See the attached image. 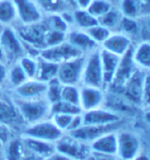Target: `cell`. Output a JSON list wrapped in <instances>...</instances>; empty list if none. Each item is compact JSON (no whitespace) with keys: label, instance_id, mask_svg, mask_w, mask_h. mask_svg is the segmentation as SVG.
Returning a JSON list of instances; mask_svg holds the SVG:
<instances>
[{"label":"cell","instance_id":"1","mask_svg":"<svg viewBox=\"0 0 150 160\" xmlns=\"http://www.w3.org/2000/svg\"><path fill=\"white\" fill-rule=\"evenodd\" d=\"M12 99L26 126L51 117V104L45 97L35 99H19L12 97Z\"/></svg>","mask_w":150,"mask_h":160},{"label":"cell","instance_id":"2","mask_svg":"<svg viewBox=\"0 0 150 160\" xmlns=\"http://www.w3.org/2000/svg\"><path fill=\"white\" fill-rule=\"evenodd\" d=\"M13 28L25 47L26 55L30 56L31 51H33L37 56H39V52L44 49V38L48 30L44 21L29 25L16 24Z\"/></svg>","mask_w":150,"mask_h":160},{"label":"cell","instance_id":"3","mask_svg":"<svg viewBox=\"0 0 150 160\" xmlns=\"http://www.w3.org/2000/svg\"><path fill=\"white\" fill-rule=\"evenodd\" d=\"M0 47L4 54L6 64L16 63L26 55L25 47L12 26L4 27L0 33Z\"/></svg>","mask_w":150,"mask_h":160},{"label":"cell","instance_id":"4","mask_svg":"<svg viewBox=\"0 0 150 160\" xmlns=\"http://www.w3.org/2000/svg\"><path fill=\"white\" fill-rule=\"evenodd\" d=\"M81 85L82 86L101 88V89L105 90L104 73L101 62L100 49L86 55Z\"/></svg>","mask_w":150,"mask_h":160},{"label":"cell","instance_id":"5","mask_svg":"<svg viewBox=\"0 0 150 160\" xmlns=\"http://www.w3.org/2000/svg\"><path fill=\"white\" fill-rule=\"evenodd\" d=\"M55 150L56 153L70 160H86L91 153L89 144L81 142L69 133H64L63 137L55 142Z\"/></svg>","mask_w":150,"mask_h":160},{"label":"cell","instance_id":"6","mask_svg":"<svg viewBox=\"0 0 150 160\" xmlns=\"http://www.w3.org/2000/svg\"><path fill=\"white\" fill-rule=\"evenodd\" d=\"M63 134L64 132L61 131L49 118L36 122V123L27 125L22 131L21 135L55 144L58 139L63 137Z\"/></svg>","mask_w":150,"mask_h":160},{"label":"cell","instance_id":"7","mask_svg":"<svg viewBox=\"0 0 150 160\" xmlns=\"http://www.w3.org/2000/svg\"><path fill=\"white\" fill-rule=\"evenodd\" d=\"M0 124L11 129L17 135H21L24 128L26 127L25 122L13 102L11 95H6L0 99Z\"/></svg>","mask_w":150,"mask_h":160},{"label":"cell","instance_id":"8","mask_svg":"<svg viewBox=\"0 0 150 160\" xmlns=\"http://www.w3.org/2000/svg\"><path fill=\"white\" fill-rule=\"evenodd\" d=\"M85 58H86V55H82L60 63L57 73L58 81L62 85L81 86Z\"/></svg>","mask_w":150,"mask_h":160},{"label":"cell","instance_id":"9","mask_svg":"<svg viewBox=\"0 0 150 160\" xmlns=\"http://www.w3.org/2000/svg\"><path fill=\"white\" fill-rule=\"evenodd\" d=\"M141 153V141L138 135L128 130L117 131V157L120 160H132Z\"/></svg>","mask_w":150,"mask_h":160},{"label":"cell","instance_id":"10","mask_svg":"<svg viewBox=\"0 0 150 160\" xmlns=\"http://www.w3.org/2000/svg\"><path fill=\"white\" fill-rule=\"evenodd\" d=\"M145 72L146 71L138 68L124 83L120 92L116 94H120L131 104L142 108L143 83H144Z\"/></svg>","mask_w":150,"mask_h":160},{"label":"cell","instance_id":"11","mask_svg":"<svg viewBox=\"0 0 150 160\" xmlns=\"http://www.w3.org/2000/svg\"><path fill=\"white\" fill-rule=\"evenodd\" d=\"M132 50H134V47L127 53H125L123 56L120 57V61H119L117 70L115 72L113 82L106 89V91H113L114 93H119L125 82L138 69L134 61V58H132Z\"/></svg>","mask_w":150,"mask_h":160},{"label":"cell","instance_id":"12","mask_svg":"<svg viewBox=\"0 0 150 160\" xmlns=\"http://www.w3.org/2000/svg\"><path fill=\"white\" fill-rule=\"evenodd\" d=\"M122 127H123V121L108 125H82L79 129L70 132L69 134L81 142L91 144L96 138L103 137L109 132L120 130Z\"/></svg>","mask_w":150,"mask_h":160},{"label":"cell","instance_id":"13","mask_svg":"<svg viewBox=\"0 0 150 160\" xmlns=\"http://www.w3.org/2000/svg\"><path fill=\"white\" fill-rule=\"evenodd\" d=\"M82 55H84V54H82L80 51H78L76 48H74L65 40L64 42H61L57 46L43 49L39 52V57L43 58L45 60L51 61V62L60 64Z\"/></svg>","mask_w":150,"mask_h":160},{"label":"cell","instance_id":"14","mask_svg":"<svg viewBox=\"0 0 150 160\" xmlns=\"http://www.w3.org/2000/svg\"><path fill=\"white\" fill-rule=\"evenodd\" d=\"M16 6L18 23L29 25L43 21L45 15L33 0H13Z\"/></svg>","mask_w":150,"mask_h":160},{"label":"cell","instance_id":"15","mask_svg":"<svg viewBox=\"0 0 150 160\" xmlns=\"http://www.w3.org/2000/svg\"><path fill=\"white\" fill-rule=\"evenodd\" d=\"M82 118L83 125H108L123 121V117L120 114L105 107L83 112Z\"/></svg>","mask_w":150,"mask_h":160},{"label":"cell","instance_id":"16","mask_svg":"<svg viewBox=\"0 0 150 160\" xmlns=\"http://www.w3.org/2000/svg\"><path fill=\"white\" fill-rule=\"evenodd\" d=\"M107 91L101 88L80 86V108L82 112L105 107Z\"/></svg>","mask_w":150,"mask_h":160},{"label":"cell","instance_id":"17","mask_svg":"<svg viewBox=\"0 0 150 160\" xmlns=\"http://www.w3.org/2000/svg\"><path fill=\"white\" fill-rule=\"evenodd\" d=\"M47 84L36 79H28L11 92V96L19 99H35L45 97Z\"/></svg>","mask_w":150,"mask_h":160},{"label":"cell","instance_id":"18","mask_svg":"<svg viewBox=\"0 0 150 160\" xmlns=\"http://www.w3.org/2000/svg\"><path fill=\"white\" fill-rule=\"evenodd\" d=\"M66 42L84 55H87L101 48L88 35V33L85 30L76 28V27H71L67 31Z\"/></svg>","mask_w":150,"mask_h":160},{"label":"cell","instance_id":"19","mask_svg":"<svg viewBox=\"0 0 150 160\" xmlns=\"http://www.w3.org/2000/svg\"><path fill=\"white\" fill-rule=\"evenodd\" d=\"M134 46V42L129 37L125 36L118 31H115L111 33L110 36L106 39V42L101 46V48L119 57H122Z\"/></svg>","mask_w":150,"mask_h":160},{"label":"cell","instance_id":"20","mask_svg":"<svg viewBox=\"0 0 150 160\" xmlns=\"http://www.w3.org/2000/svg\"><path fill=\"white\" fill-rule=\"evenodd\" d=\"M101 53V67H103V73H104V85L105 90L110 86L113 82L115 72L117 70L120 57L115 55L113 53H110L108 51L100 48Z\"/></svg>","mask_w":150,"mask_h":160},{"label":"cell","instance_id":"21","mask_svg":"<svg viewBox=\"0 0 150 160\" xmlns=\"http://www.w3.org/2000/svg\"><path fill=\"white\" fill-rule=\"evenodd\" d=\"M91 152L104 155H117V131L109 132L89 144Z\"/></svg>","mask_w":150,"mask_h":160},{"label":"cell","instance_id":"22","mask_svg":"<svg viewBox=\"0 0 150 160\" xmlns=\"http://www.w3.org/2000/svg\"><path fill=\"white\" fill-rule=\"evenodd\" d=\"M132 58L138 68L150 71V40H141L135 43Z\"/></svg>","mask_w":150,"mask_h":160},{"label":"cell","instance_id":"23","mask_svg":"<svg viewBox=\"0 0 150 160\" xmlns=\"http://www.w3.org/2000/svg\"><path fill=\"white\" fill-rule=\"evenodd\" d=\"M22 139L25 149L42 156L45 159L52 156L54 153H56L55 144H53V142H44V141H39V139L26 138V137H22Z\"/></svg>","mask_w":150,"mask_h":160},{"label":"cell","instance_id":"24","mask_svg":"<svg viewBox=\"0 0 150 160\" xmlns=\"http://www.w3.org/2000/svg\"><path fill=\"white\" fill-rule=\"evenodd\" d=\"M117 31L129 37L134 42V43L141 42L142 27L140 19H132L127 18V17H122Z\"/></svg>","mask_w":150,"mask_h":160},{"label":"cell","instance_id":"25","mask_svg":"<svg viewBox=\"0 0 150 160\" xmlns=\"http://www.w3.org/2000/svg\"><path fill=\"white\" fill-rule=\"evenodd\" d=\"M58 67H59V64L39 57L37 58V71L35 79L43 83H49L50 81L57 78Z\"/></svg>","mask_w":150,"mask_h":160},{"label":"cell","instance_id":"26","mask_svg":"<svg viewBox=\"0 0 150 160\" xmlns=\"http://www.w3.org/2000/svg\"><path fill=\"white\" fill-rule=\"evenodd\" d=\"M25 151L21 135H13L3 146L5 160H20Z\"/></svg>","mask_w":150,"mask_h":160},{"label":"cell","instance_id":"27","mask_svg":"<svg viewBox=\"0 0 150 160\" xmlns=\"http://www.w3.org/2000/svg\"><path fill=\"white\" fill-rule=\"evenodd\" d=\"M117 8L127 18L140 19L144 16V5L141 0H119Z\"/></svg>","mask_w":150,"mask_h":160},{"label":"cell","instance_id":"28","mask_svg":"<svg viewBox=\"0 0 150 160\" xmlns=\"http://www.w3.org/2000/svg\"><path fill=\"white\" fill-rule=\"evenodd\" d=\"M18 23L16 6L13 0H0V24L4 27Z\"/></svg>","mask_w":150,"mask_h":160},{"label":"cell","instance_id":"29","mask_svg":"<svg viewBox=\"0 0 150 160\" xmlns=\"http://www.w3.org/2000/svg\"><path fill=\"white\" fill-rule=\"evenodd\" d=\"M44 15L62 13L67 11H73L64 0H33Z\"/></svg>","mask_w":150,"mask_h":160},{"label":"cell","instance_id":"30","mask_svg":"<svg viewBox=\"0 0 150 160\" xmlns=\"http://www.w3.org/2000/svg\"><path fill=\"white\" fill-rule=\"evenodd\" d=\"M28 80V78L21 68L18 62L9 64L8 71V80H6V87L9 91L13 90L15 88L19 87L24 82Z\"/></svg>","mask_w":150,"mask_h":160},{"label":"cell","instance_id":"31","mask_svg":"<svg viewBox=\"0 0 150 160\" xmlns=\"http://www.w3.org/2000/svg\"><path fill=\"white\" fill-rule=\"evenodd\" d=\"M74 27L82 30H87L98 24V20L93 17L87 9H74Z\"/></svg>","mask_w":150,"mask_h":160},{"label":"cell","instance_id":"32","mask_svg":"<svg viewBox=\"0 0 150 160\" xmlns=\"http://www.w3.org/2000/svg\"><path fill=\"white\" fill-rule=\"evenodd\" d=\"M122 16L117 5H114L108 12H106L104 16H101V18H98V24L101 26L106 27L109 30H111L112 32L117 31L119 23H120Z\"/></svg>","mask_w":150,"mask_h":160},{"label":"cell","instance_id":"33","mask_svg":"<svg viewBox=\"0 0 150 160\" xmlns=\"http://www.w3.org/2000/svg\"><path fill=\"white\" fill-rule=\"evenodd\" d=\"M44 23L47 26L48 29L56 30V31H61L67 33L70 29L69 24L65 22L61 13H52V15H45L44 17Z\"/></svg>","mask_w":150,"mask_h":160},{"label":"cell","instance_id":"34","mask_svg":"<svg viewBox=\"0 0 150 160\" xmlns=\"http://www.w3.org/2000/svg\"><path fill=\"white\" fill-rule=\"evenodd\" d=\"M81 108L79 105L76 104H71L66 101L59 100L57 102L51 104V115H55V114H62V115H80L82 114Z\"/></svg>","mask_w":150,"mask_h":160},{"label":"cell","instance_id":"35","mask_svg":"<svg viewBox=\"0 0 150 160\" xmlns=\"http://www.w3.org/2000/svg\"><path fill=\"white\" fill-rule=\"evenodd\" d=\"M114 6V2L111 0H92L87 11L96 19L101 18Z\"/></svg>","mask_w":150,"mask_h":160},{"label":"cell","instance_id":"36","mask_svg":"<svg viewBox=\"0 0 150 160\" xmlns=\"http://www.w3.org/2000/svg\"><path fill=\"white\" fill-rule=\"evenodd\" d=\"M63 85L60 83L58 79H54L47 83V89L45 98L49 101L50 104H53L61 99V90Z\"/></svg>","mask_w":150,"mask_h":160},{"label":"cell","instance_id":"37","mask_svg":"<svg viewBox=\"0 0 150 160\" xmlns=\"http://www.w3.org/2000/svg\"><path fill=\"white\" fill-rule=\"evenodd\" d=\"M80 107V86L63 85L61 90V99Z\"/></svg>","mask_w":150,"mask_h":160},{"label":"cell","instance_id":"38","mask_svg":"<svg viewBox=\"0 0 150 160\" xmlns=\"http://www.w3.org/2000/svg\"><path fill=\"white\" fill-rule=\"evenodd\" d=\"M37 58L25 55L20 58V60L18 61L19 65L21 66L28 79H35L37 71Z\"/></svg>","mask_w":150,"mask_h":160},{"label":"cell","instance_id":"39","mask_svg":"<svg viewBox=\"0 0 150 160\" xmlns=\"http://www.w3.org/2000/svg\"><path fill=\"white\" fill-rule=\"evenodd\" d=\"M85 31L88 33V35H89L100 47L103 45L106 42V39H107L112 33L111 30H109L108 28H106V27L100 25V24H97V25H95L93 27H90V28H88L87 30H85Z\"/></svg>","mask_w":150,"mask_h":160},{"label":"cell","instance_id":"40","mask_svg":"<svg viewBox=\"0 0 150 160\" xmlns=\"http://www.w3.org/2000/svg\"><path fill=\"white\" fill-rule=\"evenodd\" d=\"M65 40H66V33L48 29L45 34V38H44V49L57 46L61 42H64Z\"/></svg>","mask_w":150,"mask_h":160},{"label":"cell","instance_id":"41","mask_svg":"<svg viewBox=\"0 0 150 160\" xmlns=\"http://www.w3.org/2000/svg\"><path fill=\"white\" fill-rule=\"evenodd\" d=\"M76 116V115H75ZM73 118V116L70 115H62V114H55V115H51L50 119L53 121V123L55 124L61 131L66 133L67 129L70 123V120Z\"/></svg>","mask_w":150,"mask_h":160},{"label":"cell","instance_id":"42","mask_svg":"<svg viewBox=\"0 0 150 160\" xmlns=\"http://www.w3.org/2000/svg\"><path fill=\"white\" fill-rule=\"evenodd\" d=\"M150 108V71H146L143 83V97H142V108Z\"/></svg>","mask_w":150,"mask_h":160},{"label":"cell","instance_id":"43","mask_svg":"<svg viewBox=\"0 0 150 160\" xmlns=\"http://www.w3.org/2000/svg\"><path fill=\"white\" fill-rule=\"evenodd\" d=\"M142 27L141 40H150V13L140 18Z\"/></svg>","mask_w":150,"mask_h":160},{"label":"cell","instance_id":"44","mask_svg":"<svg viewBox=\"0 0 150 160\" xmlns=\"http://www.w3.org/2000/svg\"><path fill=\"white\" fill-rule=\"evenodd\" d=\"M82 125H83V118H82V114L73 116V118H71V120H70V123L69 129H67L66 133H70V132L77 130V129H79Z\"/></svg>","mask_w":150,"mask_h":160},{"label":"cell","instance_id":"45","mask_svg":"<svg viewBox=\"0 0 150 160\" xmlns=\"http://www.w3.org/2000/svg\"><path fill=\"white\" fill-rule=\"evenodd\" d=\"M13 135H17V134L13 133L11 129H8V127H5V126L0 124V142H2L3 144H5V142H8L12 137H13Z\"/></svg>","mask_w":150,"mask_h":160},{"label":"cell","instance_id":"46","mask_svg":"<svg viewBox=\"0 0 150 160\" xmlns=\"http://www.w3.org/2000/svg\"><path fill=\"white\" fill-rule=\"evenodd\" d=\"M86 160H120L116 155H104L91 152Z\"/></svg>","mask_w":150,"mask_h":160},{"label":"cell","instance_id":"47","mask_svg":"<svg viewBox=\"0 0 150 160\" xmlns=\"http://www.w3.org/2000/svg\"><path fill=\"white\" fill-rule=\"evenodd\" d=\"M8 65L4 62H0V86L6 87V80H8Z\"/></svg>","mask_w":150,"mask_h":160},{"label":"cell","instance_id":"48","mask_svg":"<svg viewBox=\"0 0 150 160\" xmlns=\"http://www.w3.org/2000/svg\"><path fill=\"white\" fill-rule=\"evenodd\" d=\"M20 160H46L44 157L42 156L35 154V153H33L31 151H28L27 149H25V151L23 153V156L21 157Z\"/></svg>","mask_w":150,"mask_h":160},{"label":"cell","instance_id":"49","mask_svg":"<svg viewBox=\"0 0 150 160\" xmlns=\"http://www.w3.org/2000/svg\"><path fill=\"white\" fill-rule=\"evenodd\" d=\"M91 1H92V0H75V3H76V8H79V9H87V8L89 6Z\"/></svg>","mask_w":150,"mask_h":160},{"label":"cell","instance_id":"50","mask_svg":"<svg viewBox=\"0 0 150 160\" xmlns=\"http://www.w3.org/2000/svg\"><path fill=\"white\" fill-rule=\"evenodd\" d=\"M132 160H150V158L146 154H144V153H140L137 157H135L134 159H132Z\"/></svg>","mask_w":150,"mask_h":160},{"label":"cell","instance_id":"51","mask_svg":"<svg viewBox=\"0 0 150 160\" xmlns=\"http://www.w3.org/2000/svg\"><path fill=\"white\" fill-rule=\"evenodd\" d=\"M144 118H145V121L147 122L148 124H150V108H146L144 110Z\"/></svg>","mask_w":150,"mask_h":160},{"label":"cell","instance_id":"52","mask_svg":"<svg viewBox=\"0 0 150 160\" xmlns=\"http://www.w3.org/2000/svg\"><path fill=\"white\" fill-rule=\"evenodd\" d=\"M64 1L66 2V4L70 6V8L73 9H76L77 8H76V3H75V0H64Z\"/></svg>","mask_w":150,"mask_h":160},{"label":"cell","instance_id":"53","mask_svg":"<svg viewBox=\"0 0 150 160\" xmlns=\"http://www.w3.org/2000/svg\"><path fill=\"white\" fill-rule=\"evenodd\" d=\"M6 96V93H5V88L4 87H2V86H0V99L3 97H5Z\"/></svg>","mask_w":150,"mask_h":160},{"label":"cell","instance_id":"54","mask_svg":"<svg viewBox=\"0 0 150 160\" xmlns=\"http://www.w3.org/2000/svg\"><path fill=\"white\" fill-rule=\"evenodd\" d=\"M0 62H4V63H6L4 54H3V51H2V49H1V47H0Z\"/></svg>","mask_w":150,"mask_h":160},{"label":"cell","instance_id":"55","mask_svg":"<svg viewBox=\"0 0 150 160\" xmlns=\"http://www.w3.org/2000/svg\"><path fill=\"white\" fill-rule=\"evenodd\" d=\"M3 146H4V144L2 142H0V153L3 151Z\"/></svg>","mask_w":150,"mask_h":160},{"label":"cell","instance_id":"56","mask_svg":"<svg viewBox=\"0 0 150 160\" xmlns=\"http://www.w3.org/2000/svg\"><path fill=\"white\" fill-rule=\"evenodd\" d=\"M0 160H5L4 158V155H3V151L0 153Z\"/></svg>","mask_w":150,"mask_h":160},{"label":"cell","instance_id":"57","mask_svg":"<svg viewBox=\"0 0 150 160\" xmlns=\"http://www.w3.org/2000/svg\"><path fill=\"white\" fill-rule=\"evenodd\" d=\"M3 28H4V26H2L1 24H0V33H1V31H2V29H3Z\"/></svg>","mask_w":150,"mask_h":160},{"label":"cell","instance_id":"58","mask_svg":"<svg viewBox=\"0 0 150 160\" xmlns=\"http://www.w3.org/2000/svg\"><path fill=\"white\" fill-rule=\"evenodd\" d=\"M111 1H113V2H114V0H111Z\"/></svg>","mask_w":150,"mask_h":160}]
</instances>
